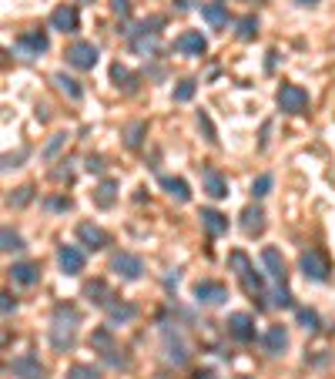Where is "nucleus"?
Listing matches in <instances>:
<instances>
[{
    "label": "nucleus",
    "instance_id": "obj_1",
    "mask_svg": "<svg viewBox=\"0 0 335 379\" xmlns=\"http://www.w3.org/2000/svg\"><path fill=\"white\" fill-rule=\"evenodd\" d=\"M77 325H81V316H77L74 305H57L54 309V323H51V342L54 349H71L77 336Z\"/></svg>",
    "mask_w": 335,
    "mask_h": 379
},
{
    "label": "nucleus",
    "instance_id": "obj_2",
    "mask_svg": "<svg viewBox=\"0 0 335 379\" xmlns=\"http://www.w3.org/2000/svg\"><path fill=\"white\" fill-rule=\"evenodd\" d=\"M228 266L238 272V279H242V285H245V292H252V296H265V275H261V272H255L252 259H248L245 252H231V255H228Z\"/></svg>",
    "mask_w": 335,
    "mask_h": 379
},
{
    "label": "nucleus",
    "instance_id": "obj_3",
    "mask_svg": "<svg viewBox=\"0 0 335 379\" xmlns=\"http://www.w3.org/2000/svg\"><path fill=\"white\" fill-rule=\"evenodd\" d=\"M298 268H302V275L305 279H312V282H325L329 279V255L322 252V248H309V252H302V259H298Z\"/></svg>",
    "mask_w": 335,
    "mask_h": 379
},
{
    "label": "nucleus",
    "instance_id": "obj_4",
    "mask_svg": "<svg viewBox=\"0 0 335 379\" xmlns=\"http://www.w3.org/2000/svg\"><path fill=\"white\" fill-rule=\"evenodd\" d=\"M279 108L285 114H302L309 111V91L305 88H298V84H281L279 88Z\"/></svg>",
    "mask_w": 335,
    "mask_h": 379
},
{
    "label": "nucleus",
    "instance_id": "obj_5",
    "mask_svg": "<svg viewBox=\"0 0 335 379\" xmlns=\"http://www.w3.org/2000/svg\"><path fill=\"white\" fill-rule=\"evenodd\" d=\"M64 57H67V64L77 67V71H91L94 64H97V47H94L91 40H74Z\"/></svg>",
    "mask_w": 335,
    "mask_h": 379
},
{
    "label": "nucleus",
    "instance_id": "obj_6",
    "mask_svg": "<svg viewBox=\"0 0 335 379\" xmlns=\"http://www.w3.org/2000/svg\"><path fill=\"white\" fill-rule=\"evenodd\" d=\"M111 268L121 275V279H128V282H134V279H141V272H145V262H141V255H131V252H117L111 259Z\"/></svg>",
    "mask_w": 335,
    "mask_h": 379
},
{
    "label": "nucleus",
    "instance_id": "obj_7",
    "mask_svg": "<svg viewBox=\"0 0 335 379\" xmlns=\"http://www.w3.org/2000/svg\"><path fill=\"white\" fill-rule=\"evenodd\" d=\"M228 299V289L222 282H215V279H202V282H195V303L202 305H222Z\"/></svg>",
    "mask_w": 335,
    "mask_h": 379
},
{
    "label": "nucleus",
    "instance_id": "obj_8",
    "mask_svg": "<svg viewBox=\"0 0 335 379\" xmlns=\"http://www.w3.org/2000/svg\"><path fill=\"white\" fill-rule=\"evenodd\" d=\"M228 336L238 342H255V319L248 316V312H231L228 316Z\"/></svg>",
    "mask_w": 335,
    "mask_h": 379
},
{
    "label": "nucleus",
    "instance_id": "obj_9",
    "mask_svg": "<svg viewBox=\"0 0 335 379\" xmlns=\"http://www.w3.org/2000/svg\"><path fill=\"white\" fill-rule=\"evenodd\" d=\"M7 373L14 379H44V366H40L38 356H17L14 362H7Z\"/></svg>",
    "mask_w": 335,
    "mask_h": 379
},
{
    "label": "nucleus",
    "instance_id": "obj_10",
    "mask_svg": "<svg viewBox=\"0 0 335 379\" xmlns=\"http://www.w3.org/2000/svg\"><path fill=\"white\" fill-rule=\"evenodd\" d=\"M47 47H51V44H47V34H44V31H27V34L17 40V54L27 57V61L47 54Z\"/></svg>",
    "mask_w": 335,
    "mask_h": 379
},
{
    "label": "nucleus",
    "instance_id": "obj_11",
    "mask_svg": "<svg viewBox=\"0 0 335 379\" xmlns=\"http://www.w3.org/2000/svg\"><path fill=\"white\" fill-rule=\"evenodd\" d=\"M57 262H60V268L67 275H81L84 272V252L77 245H60L57 248Z\"/></svg>",
    "mask_w": 335,
    "mask_h": 379
},
{
    "label": "nucleus",
    "instance_id": "obj_12",
    "mask_svg": "<svg viewBox=\"0 0 335 379\" xmlns=\"http://www.w3.org/2000/svg\"><path fill=\"white\" fill-rule=\"evenodd\" d=\"M174 51H181L188 57H202L208 51V40L202 38V31H185L181 38L174 40Z\"/></svg>",
    "mask_w": 335,
    "mask_h": 379
},
{
    "label": "nucleus",
    "instance_id": "obj_13",
    "mask_svg": "<svg viewBox=\"0 0 335 379\" xmlns=\"http://www.w3.org/2000/svg\"><path fill=\"white\" fill-rule=\"evenodd\" d=\"M261 266H265V272H268L275 282L285 285V275H288V272H285V259H281L279 248H265V252H261Z\"/></svg>",
    "mask_w": 335,
    "mask_h": 379
},
{
    "label": "nucleus",
    "instance_id": "obj_14",
    "mask_svg": "<svg viewBox=\"0 0 335 379\" xmlns=\"http://www.w3.org/2000/svg\"><path fill=\"white\" fill-rule=\"evenodd\" d=\"M77 239L91 248V252H101V248L108 245V232H104V228H97V225H91V222L77 225Z\"/></svg>",
    "mask_w": 335,
    "mask_h": 379
},
{
    "label": "nucleus",
    "instance_id": "obj_15",
    "mask_svg": "<svg viewBox=\"0 0 335 379\" xmlns=\"http://www.w3.org/2000/svg\"><path fill=\"white\" fill-rule=\"evenodd\" d=\"M77 24H81V17H77L74 7H57L54 14H51V27L60 31V34H74Z\"/></svg>",
    "mask_w": 335,
    "mask_h": 379
},
{
    "label": "nucleus",
    "instance_id": "obj_16",
    "mask_svg": "<svg viewBox=\"0 0 335 379\" xmlns=\"http://www.w3.org/2000/svg\"><path fill=\"white\" fill-rule=\"evenodd\" d=\"M202 228H205L211 239H218V235L228 232V215H222V211H215V209H202Z\"/></svg>",
    "mask_w": 335,
    "mask_h": 379
},
{
    "label": "nucleus",
    "instance_id": "obj_17",
    "mask_svg": "<svg viewBox=\"0 0 335 379\" xmlns=\"http://www.w3.org/2000/svg\"><path fill=\"white\" fill-rule=\"evenodd\" d=\"M202 17H205L208 27H228V7L222 0H211V3H202Z\"/></svg>",
    "mask_w": 335,
    "mask_h": 379
},
{
    "label": "nucleus",
    "instance_id": "obj_18",
    "mask_svg": "<svg viewBox=\"0 0 335 379\" xmlns=\"http://www.w3.org/2000/svg\"><path fill=\"white\" fill-rule=\"evenodd\" d=\"M261 346H265V353H272V356L285 353V346H288V332H285V325H272V329L261 336Z\"/></svg>",
    "mask_w": 335,
    "mask_h": 379
},
{
    "label": "nucleus",
    "instance_id": "obj_19",
    "mask_svg": "<svg viewBox=\"0 0 335 379\" xmlns=\"http://www.w3.org/2000/svg\"><path fill=\"white\" fill-rule=\"evenodd\" d=\"M7 275L14 279V285H34L40 279V268L34 262H17V266L7 268Z\"/></svg>",
    "mask_w": 335,
    "mask_h": 379
},
{
    "label": "nucleus",
    "instance_id": "obj_20",
    "mask_svg": "<svg viewBox=\"0 0 335 379\" xmlns=\"http://www.w3.org/2000/svg\"><path fill=\"white\" fill-rule=\"evenodd\" d=\"M84 296H88V299H91V303H97V305H104V309H111V289H108V285L101 282V279H94V282H88L84 285Z\"/></svg>",
    "mask_w": 335,
    "mask_h": 379
},
{
    "label": "nucleus",
    "instance_id": "obj_21",
    "mask_svg": "<svg viewBox=\"0 0 335 379\" xmlns=\"http://www.w3.org/2000/svg\"><path fill=\"white\" fill-rule=\"evenodd\" d=\"M242 228L248 235H259L261 228H265V211H261L259 205H248V209L242 211Z\"/></svg>",
    "mask_w": 335,
    "mask_h": 379
},
{
    "label": "nucleus",
    "instance_id": "obj_22",
    "mask_svg": "<svg viewBox=\"0 0 335 379\" xmlns=\"http://www.w3.org/2000/svg\"><path fill=\"white\" fill-rule=\"evenodd\" d=\"M161 188L174 198V202H191V188L185 178H161Z\"/></svg>",
    "mask_w": 335,
    "mask_h": 379
},
{
    "label": "nucleus",
    "instance_id": "obj_23",
    "mask_svg": "<svg viewBox=\"0 0 335 379\" xmlns=\"http://www.w3.org/2000/svg\"><path fill=\"white\" fill-rule=\"evenodd\" d=\"M202 182H205V191L211 195V198H224V195H228V182H224L218 171L208 168L205 175H202Z\"/></svg>",
    "mask_w": 335,
    "mask_h": 379
},
{
    "label": "nucleus",
    "instance_id": "obj_24",
    "mask_svg": "<svg viewBox=\"0 0 335 379\" xmlns=\"http://www.w3.org/2000/svg\"><path fill=\"white\" fill-rule=\"evenodd\" d=\"M91 346H94V349H101V353H104V360L117 353V349H114V339H111V332H108V329H94Z\"/></svg>",
    "mask_w": 335,
    "mask_h": 379
},
{
    "label": "nucleus",
    "instance_id": "obj_25",
    "mask_svg": "<svg viewBox=\"0 0 335 379\" xmlns=\"http://www.w3.org/2000/svg\"><path fill=\"white\" fill-rule=\"evenodd\" d=\"M168 362H174V366H185L188 362V349H185V342L178 339V336H174V339H168Z\"/></svg>",
    "mask_w": 335,
    "mask_h": 379
},
{
    "label": "nucleus",
    "instance_id": "obj_26",
    "mask_svg": "<svg viewBox=\"0 0 335 379\" xmlns=\"http://www.w3.org/2000/svg\"><path fill=\"white\" fill-rule=\"evenodd\" d=\"M108 316H111V323H131V319L138 316V309L128 303H114L111 309H108Z\"/></svg>",
    "mask_w": 335,
    "mask_h": 379
},
{
    "label": "nucleus",
    "instance_id": "obj_27",
    "mask_svg": "<svg viewBox=\"0 0 335 379\" xmlns=\"http://www.w3.org/2000/svg\"><path fill=\"white\" fill-rule=\"evenodd\" d=\"M235 27H238V38L242 40H252L259 34V17H255V14H245V17H238Z\"/></svg>",
    "mask_w": 335,
    "mask_h": 379
},
{
    "label": "nucleus",
    "instance_id": "obj_28",
    "mask_svg": "<svg viewBox=\"0 0 335 379\" xmlns=\"http://www.w3.org/2000/svg\"><path fill=\"white\" fill-rule=\"evenodd\" d=\"M114 191H117V185H114L111 178H108V182H101V188H97V195H94V202H97L101 209H111V205H114Z\"/></svg>",
    "mask_w": 335,
    "mask_h": 379
},
{
    "label": "nucleus",
    "instance_id": "obj_29",
    "mask_svg": "<svg viewBox=\"0 0 335 379\" xmlns=\"http://www.w3.org/2000/svg\"><path fill=\"white\" fill-rule=\"evenodd\" d=\"M148 134V124L145 121H134L128 124V134H124V141H128V148H141V138Z\"/></svg>",
    "mask_w": 335,
    "mask_h": 379
},
{
    "label": "nucleus",
    "instance_id": "obj_30",
    "mask_svg": "<svg viewBox=\"0 0 335 379\" xmlns=\"http://www.w3.org/2000/svg\"><path fill=\"white\" fill-rule=\"evenodd\" d=\"M54 81H57V84H60V91H64V95L71 97V101H81V95H84V91H81V84H77L74 77H67V74H57Z\"/></svg>",
    "mask_w": 335,
    "mask_h": 379
},
{
    "label": "nucleus",
    "instance_id": "obj_31",
    "mask_svg": "<svg viewBox=\"0 0 335 379\" xmlns=\"http://www.w3.org/2000/svg\"><path fill=\"white\" fill-rule=\"evenodd\" d=\"M64 379H101V373H97L94 366H88V362H77V366L67 369V376Z\"/></svg>",
    "mask_w": 335,
    "mask_h": 379
},
{
    "label": "nucleus",
    "instance_id": "obj_32",
    "mask_svg": "<svg viewBox=\"0 0 335 379\" xmlns=\"http://www.w3.org/2000/svg\"><path fill=\"white\" fill-rule=\"evenodd\" d=\"M298 325H302L305 332H316L318 329V312L316 309H298Z\"/></svg>",
    "mask_w": 335,
    "mask_h": 379
},
{
    "label": "nucleus",
    "instance_id": "obj_33",
    "mask_svg": "<svg viewBox=\"0 0 335 379\" xmlns=\"http://www.w3.org/2000/svg\"><path fill=\"white\" fill-rule=\"evenodd\" d=\"M0 239H3V252H20V248H24V239H20L14 228H3Z\"/></svg>",
    "mask_w": 335,
    "mask_h": 379
},
{
    "label": "nucleus",
    "instance_id": "obj_34",
    "mask_svg": "<svg viewBox=\"0 0 335 379\" xmlns=\"http://www.w3.org/2000/svg\"><path fill=\"white\" fill-rule=\"evenodd\" d=\"M268 191H272V175H259L252 182V198H265Z\"/></svg>",
    "mask_w": 335,
    "mask_h": 379
},
{
    "label": "nucleus",
    "instance_id": "obj_35",
    "mask_svg": "<svg viewBox=\"0 0 335 379\" xmlns=\"http://www.w3.org/2000/svg\"><path fill=\"white\" fill-rule=\"evenodd\" d=\"M272 305H279V309H292V292H288L285 285H279V289L272 292Z\"/></svg>",
    "mask_w": 335,
    "mask_h": 379
},
{
    "label": "nucleus",
    "instance_id": "obj_36",
    "mask_svg": "<svg viewBox=\"0 0 335 379\" xmlns=\"http://www.w3.org/2000/svg\"><path fill=\"white\" fill-rule=\"evenodd\" d=\"M111 77L117 81V88H121V84H124V88H134V77H131V71H128V67H121V64H114V67H111Z\"/></svg>",
    "mask_w": 335,
    "mask_h": 379
},
{
    "label": "nucleus",
    "instance_id": "obj_37",
    "mask_svg": "<svg viewBox=\"0 0 335 379\" xmlns=\"http://www.w3.org/2000/svg\"><path fill=\"white\" fill-rule=\"evenodd\" d=\"M191 97H195V81H181V84L174 88V101L185 104V101H191Z\"/></svg>",
    "mask_w": 335,
    "mask_h": 379
},
{
    "label": "nucleus",
    "instance_id": "obj_38",
    "mask_svg": "<svg viewBox=\"0 0 335 379\" xmlns=\"http://www.w3.org/2000/svg\"><path fill=\"white\" fill-rule=\"evenodd\" d=\"M198 128H205V138H208V141H211V145L218 141V134H215V124H211V118H208L205 111L198 114Z\"/></svg>",
    "mask_w": 335,
    "mask_h": 379
},
{
    "label": "nucleus",
    "instance_id": "obj_39",
    "mask_svg": "<svg viewBox=\"0 0 335 379\" xmlns=\"http://www.w3.org/2000/svg\"><path fill=\"white\" fill-rule=\"evenodd\" d=\"M31 198H34V188H17V195H10V198H7V205H27V202H31Z\"/></svg>",
    "mask_w": 335,
    "mask_h": 379
},
{
    "label": "nucleus",
    "instance_id": "obj_40",
    "mask_svg": "<svg viewBox=\"0 0 335 379\" xmlns=\"http://www.w3.org/2000/svg\"><path fill=\"white\" fill-rule=\"evenodd\" d=\"M0 299H3V303H0V309H3V316H10V312L17 309V303H14V296H10V292H3Z\"/></svg>",
    "mask_w": 335,
    "mask_h": 379
},
{
    "label": "nucleus",
    "instance_id": "obj_41",
    "mask_svg": "<svg viewBox=\"0 0 335 379\" xmlns=\"http://www.w3.org/2000/svg\"><path fill=\"white\" fill-rule=\"evenodd\" d=\"M114 14L128 17V14H131V0H114Z\"/></svg>",
    "mask_w": 335,
    "mask_h": 379
},
{
    "label": "nucleus",
    "instance_id": "obj_42",
    "mask_svg": "<svg viewBox=\"0 0 335 379\" xmlns=\"http://www.w3.org/2000/svg\"><path fill=\"white\" fill-rule=\"evenodd\" d=\"M47 209H71V198H51Z\"/></svg>",
    "mask_w": 335,
    "mask_h": 379
},
{
    "label": "nucleus",
    "instance_id": "obj_43",
    "mask_svg": "<svg viewBox=\"0 0 335 379\" xmlns=\"http://www.w3.org/2000/svg\"><path fill=\"white\" fill-rule=\"evenodd\" d=\"M60 145H64V134H54V141L47 145V152H44V154H54L57 148H60Z\"/></svg>",
    "mask_w": 335,
    "mask_h": 379
},
{
    "label": "nucleus",
    "instance_id": "obj_44",
    "mask_svg": "<svg viewBox=\"0 0 335 379\" xmlns=\"http://www.w3.org/2000/svg\"><path fill=\"white\" fill-rule=\"evenodd\" d=\"M88 171H101V158H88Z\"/></svg>",
    "mask_w": 335,
    "mask_h": 379
},
{
    "label": "nucleus",
    "instance_id": "obj_45",
    "mask_svg": "<svg viewBox=\"0 0 335 379\" xmlns=\"http://www.w3.org/2000/svg\"><path fill=\"white\" fill-rule=\"evenodd\" d=\"M295 3H298V7H316L318 0H295Z\"/></svg>",
    "mask_w": 335,
    "mask_h": 379
},
{
    "label": "nucleus",
    "instance_id": "obj_46",
    "mask_svg": "<svg viewBox=\"0 0 335 379\" xmlns=\"http://www.w3.org/2000/svg\"><path fill=\"white\" fill-rule=\"evenodd\" d=\"M195 379H218V376H215V373H198Z\"/></svg>",
    "mask_w": 335,
    "mask_h": 379
}]
</instances>
